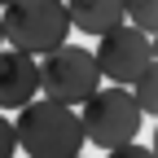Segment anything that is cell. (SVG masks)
Wrapping results in <instances>:
<instances>
[{"mask_svg":"<svg viewBox=\"0 0 158 158\" xmlns=\"http://www.w3.org/2000/svg\"><path fill=\"white\" fill-rule=\"evenodd\" d=\"M13 136H18V149H27L31 158H75L84 149V127H79L75 106L40 92L27 106H18Z\"/></svg>","mask_w":158,"mask_h":158,"instance_id":"6da1fadb","label":"cell"},{"mask_svg":"<svg viewBox=\"0 0 158 158\" xmlns=\"http://www.w3.org/2000/svg\"><path fill=\"white\" fill-rule=\"evenodd\" d=\"M79 106H84V114H79L84 145H97V149H118L145 123V114H141V106H136V97H132L127 84H114V88L97 84Z\"/></svg>","mask_w":158,"mask_h":158,"instance_id":"7a4b0ae2","label":"cell"},{"mask_svg":"<svg viewBox=\"0 0 158 158\" xmlns=\"http://www.w3.org/2000/svg\"><path fill=\"white\" fill-rule=\"evenodd\" d=\"M0 31L13 48H27V53H48L57 48L62 40L70 35V18L62 0H9L0 5Z\"/></svg>","mask_w":158,"mask_h":158,"instance_id":"3957f363","label":"cell"},{"mask_svg":"<svg viewBox=\"0 0 158 158\" xmlns=\"http://www.w3.org/2000/svg\"><path fill=\"white\" fill-rule=\"evenodd\" d=\"M101 84V70H97V57L79 44H57L44 53L40 62V92L53 97V101H66V106H79L84 97Z\"/></svg>","mask_w":158,"mask_h":158,"instance_id":"277c9868","label":"cell"},{"mask_svg":"<svg viewBox=\"0 0 158 158\" xmlns=\"http://www.w3.org/2000/svg\"><path fill=\"white\" fill-rule=\"evenodd\" d=\"M92 57H97L101 79H110V84H132V79L154 62V44H149V35L141 27L118 22V27H110V31L97 35Z\"/></svg>","mask_w":158,"mask_h":158,"instance_id":"5b68a950","label":"cell"},{"mask_svg":"<svg viewBox=\"0 0 158 158\" xmlns=\"http://www.w3.org/2000/svg\"><path fill=\"white\" fill-rule=\"evenodd\" d=\"M40 92V62L27 48H0V110H18Z\"/></svg>","mask_w":158,"mask_h":158,"instance_id":"8992f818","label":"cell"},{"mask_svg":"<svg viewBox=\"0 0 158 158\" xmlns=\"http://www.w3.org/2000/svg\"><path fill=\"white\" fill-rule=\"evenodd\" d=\"M62 5H66L70 27L84 35H101L123 22V0H62Z\"/></svg>","mask_w":158,"mask_h":158,"instance_id":"52a82bcc","label":"cell"},{"mask_svg":"<svg viewBox=\"0 0 158 158\" xmlns=\"http://www.w3.org/2000/svg\"><path fill=\"white\" fill-rule=\"evenodd\" d=\"M127 88L136 97V106H141V114H158V62H149Z\"/></svg>","mask_w":158,"mask_h":158,"instance_id":"ba28073f","label":"cell"},{"mask_svg":"<svg viewBox=\"0 0 158 158\" xmlns=\"http://www.w3.org/2000/svg\"><path fill=\"white\" fill-rule=\"evenodd\" d=\"M123 18L132 27H141L145 35L158 31V0H123Z\"/></svg>","mask_w":158,"mask_h":158,"instance_id":"9c48e42d","label":"cell"},{"mask_svg":"<svg viewBox=\"0 0 158 158\" xmlns=\"http://www.w3.org/2000/svg\"><path fill=\"white\" fill-rule=\"evenodd\" d=\"M9 154H18V136H13V123L0 114V158H9Z\"/></svg>","mask_w":158,"mask_h":158,"instance_id":"30bf717a","label":"cell"},{"mask_svg":"<svg viewBox=\"0 0 158 158\" xmlns=\"http://www.w3.org/2000/svg\"><path fill=\"white\" fill-rule=\"evenodd\" d=\"M0 44H5V31H0Z\"/></svg>","mask_w":158,"mask_h":158,"instance_id":"8fae6325","label":"cell"},{"mask_svg":"<svg viewBox=\"0 0 158 158\" xmlns=\"http://www.w3.org/2000/svg\"><path fill=\"white\" fill-rule=\"evenodd\" d=\"M0 5H9V0H0Z\"/></svg>","mask_w":158,"mask_h":158,"instance_id":"7c38bea8","label":"cell"}]
</instances>
